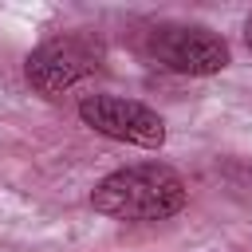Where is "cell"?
Instances as JSON below:
<instances>
[{
  "label": "cell",
  "instance_id": "obj_4",
  "mask_svg": "<svg viewBox=\"0 0 252 252\" xmlns=\"http://www.w3.org/2000/svg\"><path fill=\"white\" fill-rule=\"evenodd\" d=\"M79 118L126 146H142V150H161L165 146V122L158 110H150L146 102L122 98V94H87L79 102Z\"/></svg>",
  "mask_w": 252,
  "mask_h": 252
},
{
  "label": "cell",
  "instance_id": "obj_2",
  "mask_svg": "<svg viewBox=\"0 0 252 252\" xmlns=\"http://www.w3.org/2000/svg\"><path fill=\"white\" fill-rule=\"evenodd\" d=\"M102 63V43L87 32H63V35H51L43 39L28 63H24V75L28 83L47 94V98H59L63 91H71L75 83H83L87 75H94Z\"/></svg>",
  "mask_w": 252,
  "mask_h": 252
},
{
  "label": "cell",
  "instance_id": "obj_3",
  "mask_svg": "<svg viewBox=\"0 0 252 252\" xmlns=\"http://www.w3.org/2000/svg\"><path fill=\"white\" fill-rule=\"evenodd\" d=\"M150 59L173 75H217L228 67V43L197 24H165L150 32Z\"/></svg>",
  "mask_w": 252,
  "mask_h": 252
},
{
  "label": "cell",
  "instance_id": "obj_1",
  "mask_svg": "<svg viewBox=\"0 0 252 252\" xmlns=\"http://www.w3.org/2000/svg\"><path fill=\"white\" fill-rule=\"evenodd\" d=\"M185 197L189 189L181 173L161 161H138L114 169L91 189L94 213L110 220H169L173 213L185 209Z\"/></svg>",
  "mask_w": 252,
  "mask_h": 252
},
{
  "label": "cell",
  "instance_id": "obj_5",
  "mask_svg": "<svg viewBox=\"0 0 252 252\" xmlns=\"http://www.w3.org/2000/svg\"><path fill=\"white\" fill-rule=\"evenodd\" d=\"M244 43H248V51H252V16H248V24H244Z\"/></svg>",
  "mask_w": 252,
  "mask_h": 252
}]
</instances>
